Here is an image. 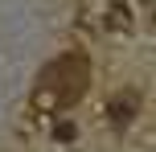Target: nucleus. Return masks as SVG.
Wrapping results in <instances>:
<instances>
[{
  "mask_svg": "<svg viewBox=\"0 0 156 152\" xmlns=\"http://www.w3.org/2000/svg\"><path fill=\"white\" fill-rule=\"evenodd\" d=\"M54 136H58V140H74V123H58Z\"/></svg>",
  "mask_w": 156,
  "mask_h": 152,
  "instance_id": "7ed1b4c3",
  "label": "nucleus"
},
{
  "mask_svg": "<svg viewBox=\"0 0 156 152\" xmlns=\"http://www.w3.org/2000/svg\"><path fill=\"white\" fill-rule=\"evenodd\" d=\"M144 4H148V12H152V21H156V0H144Z\"/></svg>",
  "mask_w": 156,
  "mask_h": 152,
  "instance_id": "20e7f679",
  "label": "nucleus"
},
{
  "mask_svg": "<svg viewBox=\"0 0 156 152\" xmlns=\"http://www.w3.org/2000/svg\"><path fill=\"white\" fill-rule=\"evenodd\" d=\"M90 87V66H86L82 54H62L58 62H49L37 78V90L33 95L45 99V103H58V107H70L86 95Z\"/></svg>",
  "mask_w": 156,
  "mask_h": 152,
  "instance_id": "f257e3e1",
  "label": "nucleus"
},
{
  "mask_svg": "<svg viewBox=\"0 0 156 152\" xmlns=\"http://www.w3.org/2000/svg\"><path fill=\"white\" fill-rule=\"evenodd\" d=\"M136 111H140V95H136V90H119L107 103V119H111V128H119V132L136 119Z\"/></svg>",
  "mask_w": 156,
  "mask_h": 152,
  "instance_id": "f03ea898",
  "label": "nucleus"
}]
</instances>
